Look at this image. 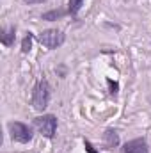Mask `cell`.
Listing matches in <instances>:
<instances>
[{"mask_svg":"<svg viewBox=\"0 0 151 153\" xmlns=\"http://www.w3.org/2000/svg\"><path fill=\"white\" fill-rule=\"evenodd\" d=\"M121 153H150V144L146 137H137L121 146Z\"/></svg>","mask_w":151,"mask_h":153,"instance_id":"5","label":"cell"},{"mask_svg":"<svg viewBox=\"0 0 151 153\" xmlns=\"http://www.w3.org/2000/svg\"><path fill=\"white\" fill-rule=\"evenodd\" d=\"M32 43H34V34L27 32L23 36V39H21V53H29L32 50Z\"/></svg>","mask_w":151,"mask_h":153,"instance_id":"10","label":"cell"},{"mask_svg":"<svg viewBox=\"0 0 151 153\" xmlns=\"http://www.w3.org/2000/svg\"><path fill=\"white\" fill-rule=\"evenodd\" d=\"M64 16H70L68 9H50V11L41 14V20H44V22H57V20H62Z\"/></svg>","mask_w":151,"mask_h":153,"instance_id":"8","label":"cell"},{"mask_svg":"<svg viewBox=\"0 0 151 153\" xmlns=\"http://www.w3.org/2000/svg\"><path fill=\"white\" fill-rule=\"evenodd\" d=\"M14 41H16V25L2 27V30H0V43L5 48H11V46H14Z\"/></svg>","mask_w":151,"mask_h":153,"instance_id":"6","label":"cell"},{"mask_svg":"<svg viewBox=\"0 0 151 153\" xmlns=\"http://www.w3.org/2000/svg\"><path fill=\"white\" fill-rule=\"evenodd\" d=\"M107 85H109V93L112 94V96H117V93H119V84L112 80V78H107Z\"/></svg>","mask_w":151,"mask_h":153,"instance_id":"11","label":"cell"},{"mask_svg":"<svg viewBox=\"0 0 151 153\" xmlns=\"http://www.w3.org/2000/svg\"><path fill=\"white\" fill-rule=\"evenodd\" d=\"M7 132H9L11 141L18 143V144H29L34 139V128L23 121H9Z\"/></svg>","mask_w":151,"mask_h":153,"instance_id":"2","label":"cell"},{"mask_svg":"<svg viewBox=\"0 0 151 153\" xmlns=\"http://www.w3.org/2000/svg\"><path fill=\"white\" fill-rule=\"evenodd\" d=\"M84 4H85V0H68V14L71 16V18H76L78 16V13H80V9L84 7Z\"/></svg>","mask_w":151,"mask_h":153,"instance_id":"9","label":"cell"},{"mask_svg":"<svg viewBox=\"0 0 151 153\" xmlns=\"http://www.w3.org/2000/svg\"><path fill=\"white\" fill-rule=\"evenodd\" d=\"M103 146H105L107 150H114V148L119 146V134H117V130L107 128V130L103 132Z\"/></svg>","mask_w":151,"mask_h":153,"instance_id":"7","label":"cell"},{"mask_svg":"<svg viewBox=\"0 0 151 153\" xmlns=\"http://www.w3.org/2000/svg\"><path fill=\"white\" fill-rule=\"evenodd\" d=\"M32 126L38 130L44 139H53V137L57 135L59 121H57V116L55 114H44V112H43L41 116L34 117Z\"/></svg>","mask_w":151,"mask_h":153,"instance_id":"3","label":"cell"},{"mask_svg":"<svg viewBox=\"0 0 151 153\" xmlns=\"http://www.w3.org/2000/svg\"><path fill=\"white\" fill-rule=\"evenodd\" d=\"M25 4H29V5H34V4H43L44 0H23Z\"/></svg>","mask_w":151,"mask_h":153,"instance_id":"13","label":"cell"},{"mask_svg":"<svg viewBox=\"0 0 151 153\" xmlns=\"http://www.w3.org/2000/svg\"><path fill=\"white\" fill-rule=\"evenodd\" d=\"M84 148H85V152L87 153H100L98 150H96V146H94L89 139H84Z\"/></svg>","mask_w":151,"mask_h":153,"instance_id":"12","label":"cell"},{"mask_svg":"<svg viewBox=\"0 0 151 153\" xmlns=\"http://www.w3.org/2000/svg\"><path fill=\"white\" fill-rule=\"evenodd\" d=\"M50 98H52V85L46 78H39L32 87V96H30V103L38 112H44L46 107L50 105Z\"/></svg>","mask_w":151,"mask_h":153,"instance_id":"1","label":"cell"},{"mask_svg":"<svg viewBox=\"0 0 151 153\" xmlns=\"http://www.w3.org/2000/svg\"><path fill=\"white\" fill-rule=\"evenodd\" d=\"M38 41L48 50H55V48H61L64 43H66V34L59 29H46L43 32H39Z\"/></svg>","mask_w":151,"mask_h":153,"instance_id":"4","label":"cell"}]
</instances>
